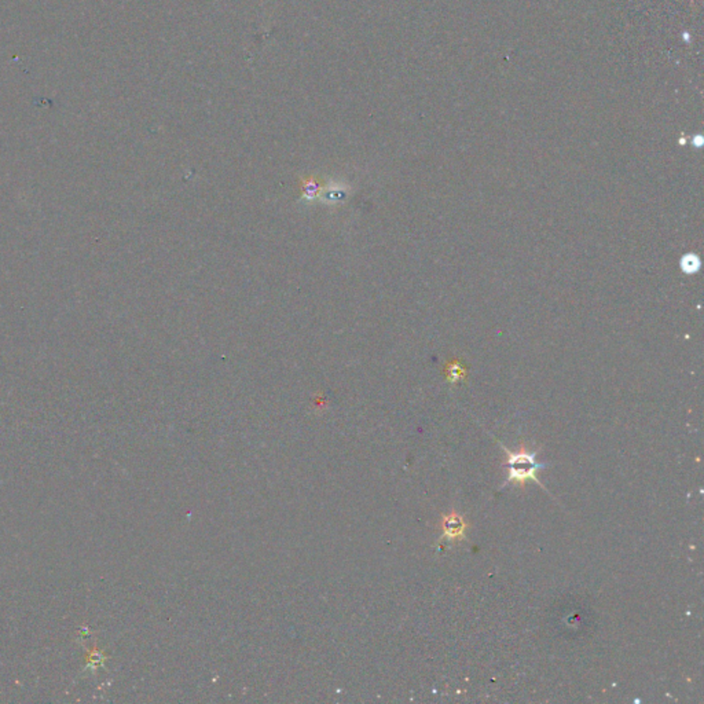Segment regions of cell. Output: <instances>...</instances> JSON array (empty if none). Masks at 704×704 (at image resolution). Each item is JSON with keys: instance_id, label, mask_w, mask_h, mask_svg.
<instances>
[{"instance_id": "obj_1", "label": "cell", "mask_w": 704, "mask_h": 704, "mask_svg": "<svg viewBox=\"0 0 704 704\" xmlns=\"http://www.w3.org/2000/svg\"><path fill=\"white\" fill-rule=\"evenodd\" d=\"M506 454V465H507V479L506 483H514L518 487L524 488L528 480H534L540 483L538 472L545 468L544 464L537 462V453H531L525 446H521L517 451H510L505 449Z\"/></svg>"}, {"instance_id": "obj_2", "label": "cell", "mask_w": 704, "mask_h": 704, "mask_svg": "<svg viewBox=\"0 0 704 704\" xmlns=\"http://www.w3.org/2000/svg\"><path fill=\"white\" fill-rule=\"evenodd\" d=\"M442 540L449 541H462L466 538V530H468V521L458 514L455 510H451L450 513L444 514L442 517Z\"/></svg>"}]
</instances>
